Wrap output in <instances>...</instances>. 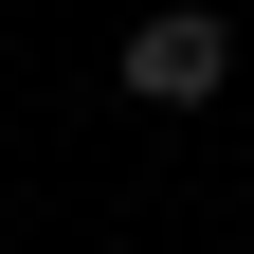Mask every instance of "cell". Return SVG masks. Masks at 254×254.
Masks as SVG:
<instances>
[{"mask_svg": "<svg viewBox=\"0 0 254 254\" xmlns=\"http://www.w3.org/2000/svg\"><path fill=\"white\" fill-rule=\"evenodd\" d=\"M218 73H236V18H218V0L127 18V91H145V109H218Z\"/></svg>", "mask_w": 254, "mask_h": 254, "instance_id": "cell-1", "label": "cell"}]
</instances>
